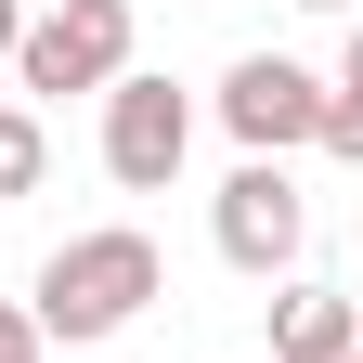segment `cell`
<instances>
[{
  "mask_svg": "<svg viewBox=\"0 0 363 363\" xmlns=\"http://www.w3.org/2000/svg\"><path fill=\"white\" fill-rule=\"evenodd\" d=\"M311 156L363 169V26H350V52H337V78H325V143H311Z\"/></svg>",
  "mask_w": 363,
  "mask_h": 363,
  "instance_id": "ba28073f",
  "label": "cell"
},
{
  "mask_svg": "<svg viewBox=\"0 0 363 363\" xmlns=\"http://www.w3.org/2000/svg\"><path fill=\"white\" fill-rule=\"evenodd\" d=\"M182 156H195V91L130 65V78L104 91V182H117V195H169Z\"/></svg>",
  "mask_w": 363,
  "mask_h": 363,
  "instance_id": "277c9868",
  "label": "cell"
},
{
  "mask_svg": "<svg viewBox=\"0 0 363 363\" xmlns=\"http://www.w3.org/2000/svg\"><path fill=\"white\" fill-rule=\"evenodd\" d=\"M298 13H350V0H298Z\"/></svg>",
  "mask_w": 363,
  "mask_h": 363,
  "instance_id": "8fae6325",
  "label": "cell"
},
{
  "mask_svg": "<svg viewBox=\"0 0 363 363\" xmlns=\"http://www.w3.org/2000/svg\"><path fill=\"white\" fill-rule=\"evenodd\" d=\"M169 298V259H156V234H130V220H104V234H65L52 259H39V298H26V325H39V350H104V337H130L143 311Z\"/></svg>",
  "mask_w": 363,
  "mask_h": 363,
  "instance_id": "6da1fadb",
  "label": "cell"
},
{
  "mask_svg": "<svg viewBox=\"0 0 363 363\" xmlns=\"http://www.w3.org/2000/svg\"><path fill=\"white\" fill-rule=\"evenodd\" d=\"M39 182H52V117H39V104H0V208L39 195Z\"/></svg>",
  "mask_w": 363,
  "mask_h": 363,
  "instance_id": "52a82bcc",
  "label": "cell"
},
{
  "mask_svg": "<svg viewBox=\"0 0 363 363\" xmlns=\"http://www.w3.org/2000/svg\"><path fill=\"white\" fill-rule=\"evenodd\" d=\"M350 363H363V337H350Z\"/></svg>",
  "mask_w": 363,
  "mask_h": 363,
  "instance_id": "7c38bea8",
  "label": "cell"
},
{
  "mask_svg": "<svg viewBox=\"0 0 363 363\" xmlns=\"http://www.w3.org/2000/svg\"><path fill=\"white\" fill-rule=\"evenodd\" d=\"M208 234H220V259H234V272L286 286V272H298V247H311V195H298L272 156H247V169L208 195Z\"/></svg>",
  "mask_w": 363,
  "mask_h": 363,
  "instance_id": "5b68a950",
  "label": "cell"
},
{
  "mask_svg": "<svg viewBox=\"0 0 363 363\" xmlns=\"http://www.w3.org/2000/svg\"><path fill=\"white\" fill-rule=\"evenodd\" d=\"M350 337H363V298H337V286H272V350L259 363H350Z\"/></svg>",
  "mask_w": 363,
  "mask_h": 363,
  "instance_id": "8992f818",
  "label": "cell"
},
{
  "mask_svg": "<svg viewBox=\"0 0 363 363\" xmlns=\"http://www.w3.org/2000/svg\"><path fill=\"white\" fill-rule=\"evenodd\" d=\"M208 104H220V130H234L247 156H272V169H286L298 143H325V78H311L298 52H234Z\"/></svg>",
  "mask_w": 363,
  "mask_h": 363,
  "instance_id": "3957f363",
  "label": "cell"
},
{
  "mask_svg": "<svg viewBox=\"0 0 363 363\" xmlns=\"http://www.w3.org/2000/svg\"><path fill=\"white\" fill-rule=\"evenodd\" d=\"M0 363H39V325H26V298H0Z\"/></svg>",
  "mask_w": 363,
  "mask_h": 363,
  "instance_id": "9c48e42d",
  "label": "cell"
},
{
  "mask_svg": "<svg viewBox=\"0 0 363 363\" xmlns=\"http://www.w3.org/2000/svg\"><path fill=\"white\" fill-rule=\"evenodd\" d=\"M13 39H26V0H0V65H13Z\"/></svg>",
  "mask_w": 363,
  "mask_h": 363,
  "instance_id": "30bf717a",
  "label": "cell"
},
{
  "mask_svg": "<svg viewBox=\"0 0 363 363\" xmlns=\"http://www.w3.org/2000/svg\"><path fill=\"white\" fill-rule=\"evenodd\" d=\"M130 39H143V13L130 0H52V13H26L13 39V104H104V91L130 78Z\"/></svg>",
  "mask_w": 363,
  "mask_h": 363,
  "instance_id": "7a4b0ae2",
  "label": "cell"
}]
</instances>
